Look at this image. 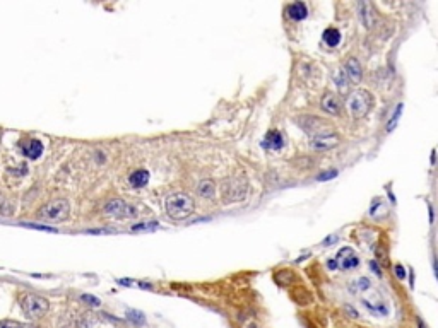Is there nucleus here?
<instances>
[{
	"instance_id": "32",
	"label": "nucleus",
	"mask_w": 438,
	"mask_h": 328,
	"mask_svg": "<svg viewBox=\"0 0 438 328\" xmlns=\"http://www.w3.org/2000/svg\"><path fill=\"white\" fill-rule=\"evenodd\" d=\"M250 328H257V326H253V325H252V326H250Z\"/></svg>"
},
{
	"instance_id": "14",
	"label": "nucleus",
	"mask_w": 438,
	"mask_h": 328,
	"mask_svg": "<svg viewBox=\"0 0 438 328\" xmlns=\"http://www.w3.org/2000/svg\"><path fill=\"white\" fill-rule=\"evenodd\" d=\"M262 145L265 147V149H271V151H279L281 147L284 145V140H283V135L278 132V130H273L269 132L264 138V142H262Z\"/></svg>"
},
{
	"instance_id": "30",
	"label": "nucleus",
	"mask_w": 438,
	"mask_h": 328,
	"mask_svg": "<svg viewBox=\"0 0 438 328\" xmlns=\"http://www.w3.org/2000/svg\"><path fill=\"white\" fill-rule=\"evenodd\" d=\"M327 265H329V269H338V263H335V260L327 262Z\"/></svg>"
},
{
	"instance_id": "12",
	"label": "nucleus",
	"mask_w": 438,
	"mask_h": 328,
	"mask_svg": "<svg viewBox=\"0 0 438 328\" xmlns=\"http://www.w3.org/2000/svg\"><path fill=\"white\" fill-rule=\"evenodd\" d=\"M43 144H41V140H38V138H29V140H24L21 142V151L22 154L26 156V158L29 159H38L41 154H43Z\"/></svg>"
},
{
	"instance_id": "2",
	"label": "nucleus",
	"mask_w": 438,
	"mask_h": 328,
	"mask_svg": "<svg viewBox=\"0 0 438 328\" xmlns=\"http://www.w3.org/2000/svg\"><path fill=\"white\" fill-rule=\"evenodd\" d=\"M36 215L40 221H47V223H65L71 215V204L65 198H55L41 207Z\"/></svg>"
},
{
	"instance_id": "21",
	"label": "nucleus",
	"mask_w": 438,
	"mask_h": 328,
	"mask_svg": "<svg viewBox=\"0 0 438 328\" xmlns=\"http://www.w3.org/2000/svg\"><path fill=\"white\" fill-rule=\"evenodd\" d=\"M12 210H14L12 202L9 200V198L4 195L2 192H0V214H2V215H11Z\"/></svg>"
},
{
	"instance_id": "9",
	"label": "nucleus",
	"mask_w": 438,
	"mask_h": 328,
	"mask_svg": "<svg viewBox=\"0 0 438 328\" xmlns=\"http://www.w3.org/2000/svg\"><path fill=\"white\" fill-rule=\"evenodd\" d=\"M344 76L348 77L349 84H358L359 81H361L363 77V68H361V63H359L358 58H348L344 63V68H343Z\"/></svg>"
},
{
	"instance_id": "23",
	"label": "nucleus",
	"mask_w": 438,
	"mask_h": 328,
	"mask_svg": "<svg viewBox=\"0 0 438 328\" xmlns=\"http://www.w3.org/2000/svg\"><path fill=\"white\" fill-rule=\"evenodd\" d=\"M400 113H402V104H399L397 108H395L394 115H392V118L389 120V123H387V132H392L395 128V125H397V122H399Z\"/></svg>"
},
{
	"instance_id": "28",
	"label": "nucleus",
	"mask_w": 438,
	"mask_h": 328,
	"mask_svg": "<svg viewBox=\"0 0 438 328\" xmlns=\"http://www.w3.org/2000/svg\"><path fill=\"white\" fill-rule=\"evenodd\" d=\"M344 309H346V311L351 313V315H349V316H353V318H358V316H359V315H358V311H354V309H353L351 306H344Z\"/></svg>"
},
{
	"instance_id": "8",
	"label": "nucleus",
	"mask_w": 438,
	"mask_h": 328,
	"mask_svg": "<svg viewBox=\"0 0 438 328\" xmlns=\"http://www.w3.org/2000/svg\"><path fill=\"white\" fill-rule=\"evenodd\" d=\"M341 138L338 133H322V135L312 137L310 138V147L317 152H325L330 151L334 147H338Z\"/></svg>"
},
{
	"instance_id": "26",
	"label": "nucleus",
	"mask_w": 438,
	"mask_h": 328,
	"mask_svg": "<svg viewBox=\"0 0 438 328\" xmlns=\"http://www.w3.org/2000/svg\"><path fill=\"white\" fill-rule=\"evenodd\" d=\"M334 176H338V171H330V173L319 174V179H320V181H325V179H332Z\"/></svg>"
},
{
	"instance_id": "15",
	"label": "nucleus",
	"mask_w": 438,
	"mask_h": 328,
	"mask_svg": "<svg viewBox=\"0 0 438 328\" xmlns=\"http://www.w3.org/2000/svg\"><path fill=\"white\" fill-rule=\"evenodd\" d=\"M288 16H289V19H293V21H303L308 16L307 4H303V2L291 4V6L288 7Z\"/></svg>"
},
{
	"instance_id": "4",
	"label": "nucleus",
	"mask_w": 438,
	"mask_h": 328,
	"mask_svg": "<svg viewBox=\"0 0 438 328\" xmlns=\"http://www.w3.org/2000/svg\"><path fill=\"white\" fill-rule=\"evenodd\" d=\"M21 309L29 320H40L48 313L50 303L43 296L38 294H24L21 298Z\"/></svg>"
},
{
	"instance_id": "19",
	"label": "nucleus",
	"mask_w": 438,
	"mask_h": 328,
	"mask_svg": "<svg viewBox=\"0 0 438 328\" xmlns=\"http://www.w3.org/2000/svg\"><path fill=\"white\" fill-rule=\"evenodd\" d=\"M197 192H199V195L202 198H214L216 197V185H214V181H211V179H204V181L199 183Z\"/></svg>"
},
{
	"instance_id": "24",
	"label": "nucleus",
	"mask_w": 438,
	"mask_h": 328,
	"mask_svg": "<svg viewBox=\"0 0 438 328\" xmlns=\"http://www.w3.org/2000/svg\"><path fill=\"white\" fill-rule=\"evenodd\" d=\"M81 301L91 304V306H99V304H101L99 299L96 298V296H91V294H82V296H81Z\"/></svg>"
},
{
	"instance_id": "11",
	"label": "nucleus",
	"mask_w": 438,
	"mask_h": 328,
	"mask_svg": "<svg viewBox=\"0 0 438 328\" xmlns=\"http://www.w3.org/2000/svg\"><path fill=\"white\" fill-rule=\"evenodd\" d=\"M335 263H338L343 270H353L359 265V258L354 255L351 248H343V249H339Z\"/></svg>"
},
{
	"instance_id": "22",
	"label": "nucleus",
	"mask_w": 438,
	"mask_h": 328,
	"mask_svg": "<svg viewBox=\"0 0 438 328\" xmlns=\"http://www.w3.org/2000/svg\"><path fill=\"white\" fill-rule=\"evenodd\" d=\"M127 318L133 323V325H144V323H146V316L142 315L141 311H136V309L127 311Z\"/></svg>"
},
{
	"instance_id": "31",
	"label": "nucleus",
	"mask_w": 438,
	"mask_h": 328,
	"mask_svg": "<svg viewBox=\"0 0 438 328\" xmlns=\"http://www.w3.org/2000/svg\"><path fill=\"white\" fill-rule=\"evenodd\" d=\"M27 328H41V326H38V325H31V326H27Z\"/></svg>"
},
{
	"instance_id": "16",
	"label": "nucleus",
	"mask_w": 438,
	"mask_h": 328,
	"mask_svg": "<svg viewBox=\"0 0 438 328\" xmlns=\"http://www.w3.org/2000/svg\"><path fill=\"white\" fill-rule=\"evenodd\" d=\"M128 181H130L133 188H142L149 183V173L146 169H137L128 176Z\"/></svg>"
},
{
	"instance_id": "17",
	"label": "nucleus",
	"mask_w": 438,
	"mask_h": 328,
	"mask_svg": "<svg viewBox=\"0 0 438 328\" xmlns=\"http://www.w3.org/2000/svg\"><path fill=\"white\" fill-rule=\"evenodd\" d=\"M370 287H372V280L368 279V277H358L356 280H353V282L349 284V290L354 294L366 293V290H370Z\"/></svg>"
},
{
	"instance_id": "29",
	"label": "nucleus",
	"mask_w": 438,
	"mask_h": 328,
	"mask_svg": "<svg viewBox=\"0 0 438 328\" xmlns=\"http://www.w3.org/2000/svg\"><path fill=\"white\" fill-rule=\"evenodd\" d=\"M416 323H418V328H428V326H426V323L423 321V320H421V318H419V316L416 318Z\"/></svg>"
},
{
	"instance_id": "5",
	"label": "nucleus",
	"mask_w": 438,
	"mask_h": 328,
	"mask_svg": "<svg viewBox=\"0 0 438 328\" xmlns=\"http://www.w3.org/2000/svg\"><path fill=\"white\" fill-rule=\"evenodd\" d=\"M105 214L113 217L117 221H128V219H136L139 215V210H137L136 205L128 204V202L122 200V198H112L110 202H107L105 205Z\"/></svg>"
},
{
	"instance_id": "6",
	"label": "nucleus",
	"mask_w": 438,
	"mask_h": 328,
	"mask_svg": "<svg viewBox=\"0 0 438 328\" xmlns=\"http://www.w3.org/2000/svg\"><path fill=\"white\" fill-rule=\"evenodd\" d=\"M221 190H223L221 193H223V198L226 204H229V202H240L247 197L248 185L245 179H242V178H229L223 183Z\"/></svg>"
},
{
	"instance_id": "25",
	"label": "nucleus",
	"mask_w": 438,
	"mask_h": 328,
	"mask_svg": "<svg viewBox=\"0 0 438 328\" xmlns=\"http://www.w3.org/2000/svg\"><path fill=\"white\" fill-rule=\"evenodd\" d=\"M0 328H22V325L16 320H0Z\"/></svg>"
},
{
	"instance_id": "1",
	"label": "nucleus",
	"mask_w": 438,
	"mask_h": 328,
	"mask_svg": "<svg viewBox=\"0 0 438 328\" xmlns=\"http://www.w3.org/2000/svg\"><path fill=\"white\" fill-rule=\"evenodd\" d=\"M164 209H166V214L172 217V219L185 221L193 214L195 202H193L192 195L178 192V193L168 195V198H166V202H164Z\"/></svg>"
},
{
	"instance_id": "20",
	"label": "nucleus",
	"mask_w": 438,
	"mask_h": 328,
	"mask_svg": "<svg viewBox=\"0 0 438 328\" xmlns=\"http://www.w3.org/2000/svg\"><path fill=\"white\" fill-rule=\"evenodd\" d=\"M334 82H335V86H338V89L341 92H346L349 89V81H348V77L344 76L343 68H339V70L334 72Z\"/></svg>"
},
{
	"instance_id": "18",
	"label": "nucleus",
	"mask_w": 438,
	"mask_h": 328,
	"mask_svg": "<svg viewBox=\"0 0 438 328\" xmlns=\"http://www.w3.org/2000/svg\"><path fill=\"white\" fill-rule=\"evenodd\" d=\"M322 41L330 46V48H334V46H338L341 43V33L339 29H335V27H329V29L324 31V34H322Z\"/></svg>"
},
{
	"instance_id": "3",
	"label": "nucleus",
	"mask_w": 438,
	"mask_h": 328,
	"mask_svg": "<svg viewBox=\"0 0 438 328\" xmlns=\"http://www.w3.org/2000/svg\"><path fill=\"white\" fill-rule=\"evenodd\" d=\"M372 104H373L372 94L365 89L353 91L351 94L348 96V99H346V110H348V113L351 115L354 120L365 118L366 115L370 113Z\"/></svg>"
},
{
	"instance_id": "7",
	"label": "nucleus",
	"mask_w": 438,
	"mask_h": 328,
	"mask_svg": "<svg viewBox=\"0 0 438 328\" xmlns=\"http://www.w3.org/2000/svg\"><path fill=\"white\" fill-rule=\"evenodd\" d=\"M296 122L299 127L303 128L307 133H310L312 137L322 135V133H329L330 127L325 120H322L319 117H312V115H303V117H298Z\"/></svg>"
},
{
	"instance_id": "10",
	"label": "nucleus",
	"mask_w": 438,
	"mask_h": 328,
	"mask_svg": "<svg viewBox=\"0 0 438 328\" xmlns=\"http://www.w3.org/2000/svg\"><path fill=\"white\" fill-rule=\"evenodd\" d=\"M320 108L324 110L325 113L332 115V117H339L343 113V106H341V101L338 98V94L334 92H325L320 99Z\"/></svg>"
},
{
	"instance_id": "13",
	"label": "nucleus",
	"mask_w": 438,
	"mask_h": 328,
	"mask_svg": "<svg viewBox=\"0 0 438 328\" xmlns=\"http://www.w3.org/2000/svg\"><path fill=\"white\" fill-rule=\"evenodd\" d=\"M358 12H359V19H361L363 26L366 27V29H372L373 26H375V11H373L372 4L368 2H359L358 4Z\"/></svg>"
},
{
	"instance_id": "27",
	"label": "nucleus",
	"mask_w": 438,
	"mask_h": 328,
	"mask_svg": "<svg viewBox=\"0 0 438 328\" xmlns=\"http://www.w3.org/2000/svg\"><path fill=\"white\" fill-rule=\"evenodd\" d=\"M395 275H397L399 279H404L406 277V270L402 265H395Z\"/></svg>"
}]
</instances>
